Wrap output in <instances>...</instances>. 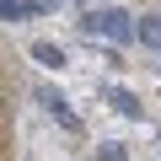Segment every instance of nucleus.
Returning a JSON list of instances; mask_svg holds the SVG:
<instances>
[{
  "label": "nucleus",
  "mask_w": 161,
  "mask_h": 161,
  "mask_svg": "<svg viewBox=\"0 0 161 161\" xmlns=\"http://www.w3.org/2000/svg\"><path fill=\"white\" fill-rule=\"evenodd\" d=\"M27 54H32V59H38L43 70H64V48H59V43H43V38H38V43H32Z\"/></svg>",
  "instance_id": "obj_5"
},
{
  "label": "nucleus",
  "mask_w": 161,
  "mask_h": 161,
  "mask_svg": "<svg viewBox=\"0 0 161 161\" xmlns=\"http://www.w3.org/2000/svg\"><path fill=\"white\" fill-rule=\"evenodd\" d=\"M43 11V0H0V22H27Z\"/></svg>",
  "instance_id": "obj_4"
},
{
  "label": "nucleus",
  "mask_w": 161,
  "mask_h": 161,
  "mask_svg": "<svg viewBox=\"0 0 161 161\" xmlns=\"http://www.w3.org/2000/svg\"><path fill=\"white\" fill-rule=\"evenodd\" d=\"M134 38L150 43V48H161V16H140V22H134Z\"/></svg>",
  "instance_id": "obj_6"
},
{
  "label": "nucleus",
  "mask_w": 161,
  "mask_h": 161,
  "mask_svg": "<svg viewBox=\"0 0 161 161\" xmlns=\"http://www.w3.org/2000/svg\"><path fill=\"white\" fill-rule=\"evenodd\" d=\"M80 32L108 38V43H129V38H134V16H129V11H113V6H97V11L80 16Z\"/></svg>",
  "instance_id": "obj_1"
},
{
  "label": "nucleus",
  "mask_w": 161,
  "mask_h": 161,
  "mask_svg": "<svg viewBox=\"0 0 161 161\" xmlns=\"http://www.w3.org/2000/svg\"><path fill=\"white\" fill-rule=\"evenodd\" d=\"M108 102H113V113H118V118H129V124H140V118H145L140 97H134V92H124V86H108Z\"/></svg>",
  "instance_id": "obj_3"
},
{
  "label": "nucleus",
  "mask_w": 161,
  "mask_h": 161,
  "mask_svg": "<svg viewBox=\"0 0 161 161\" xmlns=\"http://www.w3.org/2000/svg\"><path fill=\"white\" fill-rule=\"evenodd\" d=\"M38 108H43V113H48V118H54L59 129H70V134L80 129V113H75V108L64 102V92H54V86H38Z\"/></svg>",
  "instance_id": "obj_2"
}]
</instances>
